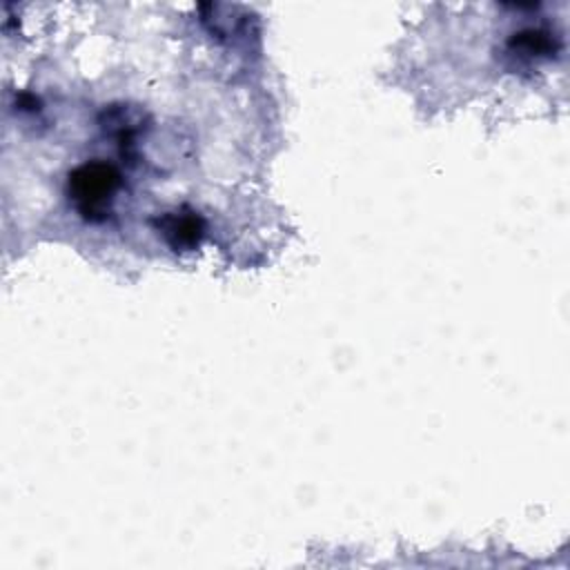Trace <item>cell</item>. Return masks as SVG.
I'll use <instances>...</instances> for the list:
<instances>
[{"mask_svg":"<svg viewBox=\"0 0 570 570\" xmlns=\"http://www.w3.org/2000/svg\"><path fill=\"white\" fill-rule=\"evenodd\" d=\"M122 189L120 171L100 158L76 165L67 176L69 205L85 223H105L114 214V203Z\"/></svg>","mask_w":570,"mask_h":570,"instance_id":"1","label":"cell"},{"mask_svg":"<svg viewBox=\"0 0 570 570\" xmlns=\"http://www.w3.org/2000/svg\"><path fill=\"white\" fill-rule=\"evenodd\" d=\"M154 227L174 252L198 249L207 229L203 216L187 205L160 214L154 218Z\"/></svg>","mask_w":570,"mask_h":570,"instance_id":"2","label":"cell"}]
</instances>
